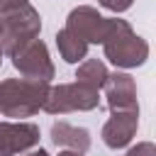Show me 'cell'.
<instances>
[{"label": "cell", "mask_w": 156, "mask_h": 156, "mask_svg": "<svg viewBox=\"0 0 156 156\" xmlns=\"http://www.w3.org/2000/svg\"><path fill=\"white\" fill-rule=\"evenodd\" d=\"M29 156H46V151H41V149H39L37 154H29Z\"/></svg>", "instance_id": "obj_3"}, {"label": "cell", "mask_w": 156, "mask_h": 156, "mask_svg": "<svg viewBox=\"0 0 156 156\" xmlns=\"http://www.w3.org/2000/svg\"><path fill=\"white\" fill-rule=\"evenodd\" d=\"M136 127V117L134 115H119L115 117L107 129H105V141L110 146H124L129 139H132V132Z\"/></svg>", "instance_id": "obj_2"}, {"label": "cell", "mask_w": 156, "mask_h": 156, "mask_svg": "<svg viewBox=\"0 0 156 156\" xmlns=\"http://www.w3.org/2000/svg\"><path fill=\"white\" fill-rule=\"evenodd\" d=\"M39 132L32 124H20V127H10V124H0V156H12L20 149H27L37 141Z\"/></svg>", "instance_id": "obj_1"}]
</instances>
